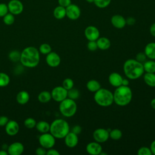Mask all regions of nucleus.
I'll return each mask as SVG.
<instances>
[{"instance_id":"38","label":"nucleus","mask_w":155,"mask_h":155,"mask_svg":"<svg viewBox=\"0 0 155 155\" xmlns=\"http://www.w3.org/2000/svg\"><path fill=\"white\" fill-rule=\"evenodd\" d=\"M138 155H151V151L149 147H142L137 150Z\"/></svg>"},{"instance_id":"8","label":"nucleus","mask_w":155,"mask_h":155,"mask_svg":"<svg viewBox=\"0 0 155 155\" xmlns=\"http://www.w3.org/2000/svg\"><path fill=\"white\" fill-rule=\"evenodd\" d=\"M51 94L54 101L60 102L67 97V90L62 86H57L51 90Z\"/></svg>"},{"instance_id":"35","label":"nucleus","mask_w":155,"mask_h":155,"mask_svg":"<svg viewBox=\"0 0 155 155\" xmlns=\"http://www.w3.org/2000/svg\"><path fill=\"white\" fill-rule=\"evenodd\" d=\"M111 0H94V3L96 7L100 8H104L108 6Z\"/></svg>"},{"instance_id":"33","label":"nucleus","mask_w":155,"mask_h":155,"mask_svg":"<svg viewBox=\"0 0 155 155\" xmlns=\"http://www.w3.org/2000/svg\"><path fill=\"white\" fill-rule=\"evenodd\" d=\"M21 52L18 50H13L8 54V58L12 62H18L20 61Z\"/></svg>"},{"instance_id":"51","label":"nucleus","mask_w":155,"mask_h":155,"mask_svg":"<svg viewBox=\"0 0 155 155\" xmlns=\"http://www.w3.org/2000/svg\"><path fill=\"white\" fill-rule=\"evenodd\" d=\"M150 105L151 107L155 110V98L153 99L150 102Z\"/></svg>"},{"instance_id":"25","label":"nucleus","mask_w":155,"mask_h":155,"mask_svg":"<svg viewBox=\"0 0 155 155\" xmlns=\"http://www.w3.org/2000/svg\"><path fill=\"white\" fill-rule=\"evenodd\" d=\"M53 16L57 19H62L66 16L65 7L58 5L53 10Z\"/></svg>"},{"instance_id":"43","label":"nucleus","mask_w":155,"mask_h":155,"mask_svg":"<svg viewBox=\"0 0 155 155\" xmlns=\"http://www.w3.org/2000/svg\"><path fill=\"white\" fill-rule=\"evenodd\" d=\"M59 5L62 6L64 7H67L70 4H71V0H58Z\"/></svg>"},{"instance_id":"2","label":"nucleus","mask_w":155,"mask_h":155,"mask_svg":"<svg viewBox=\"0 0 155 155\" xmlns=\"http://www.w3.org/2000/svg\"><path fill=\"white\" fill-rule=\"evenodd\" d=\"M123 70L126 77L131 80L139 79L145 72L143 64L133 59H127L124 62Z\"/></svg>"},{"instance_id":"16","label":"nucleus","mask_w":155,"mask_h":155,"mask_svg":"<svg viewBox=\"0 0 155 155\" xmlns=\"http://www.w3.org/2000/svg\"><path fill=\"white\" fill-rule=\"evenodd\" d=\"M5 130L8 135L15 136L19 131V125L16 120H9L5 126Z\"/></svg>"},{"instance_id":"19","label":"nucleus","mask_w":155,"mask_h":155,"mask_svg":"<svg viewBox=\"0 0 155 155\" xmlns=\"http://www.w3.org/2000/svg\"><path fill=\"white\" fill-rule=\"evenodd\" d=\"M123 80L122 76L117 72H113L108 76V82L111 85L114 87H118L122 85Z\"/></svg>"},{"instance_id":"6","label":"nucleus","mask_w":155,"mask_h":155,"mask_svg":"<svg viewBox=\"0 0 155 155\" xmlns=\"http://www.w3.org/2000/svg\"><path fill=\"white\" fill-rule=\"evenodd\" d=\"M59 110L60 113L66 117L73 116L77 111V104L74 100L67 97L59 102Z\"/></svg>"},{"instance_id":"26","label":"nucleus","mask_w":155,"mask_h":155,"mask_svg":"<svg viewBox=\"0 0 155 155\" xmlns=\"http://www.w3.org/2000/svg\"><path fill=\"white\" fill-rule=\"evenodd\" d=\"M145 83L151 87H155V73H145L143 74Z\"/></svg>"},{"instance_id":"15","label":"nucleus","mask_w":155,"mask_h":155,"mask_svg":"<svg viewBox=\"0 0 155 155\" xmlns=\"http://www.w3.org/2000/svg\"><path fill=\"white\" fill-rule=\"evenodd\" d=\"M86 151L91 155H99L102 151V147L100 143L96 141L91 142L87 145Z\"/></svg>"},{"instance_id":"29","label":"nucleus","mask_w":155,"mask_h":155,"mask_svg":"<svg viewBox=\"0 0 155 155\" xmlns=\"http://www.w3.org/2000/svg\"><path fill=\"white\" fill-rule=\"evenodd\" d=\"M110 137L114 140L120 139L122 136V132L120 130L117 128H114L109 131Z\"/></svg>"},{"instance_id":"11","label":"nucleus","mask_w":155,"mask_h":155,"mask_svg":"<svg viewBox=\"0 0 155 155\" xmlns=\"http://www.w3.org/2000/svg\"><path fill=\"white\" fill-rule=\"evenodd\" d=\"M65 10L66 16L71 20H76L81 16V9L76 4H70L65 7Z\"/></svg>"},{"instance_id":"40","label":"nucleus","mask_w":155,"mask_h":155,"mask_svg":"<svg viewBox=\"0 0 155 155\" xmlns=\"http://www.w3.org/2000/svg\"><path fill=\"white\" fill-rule=\"evenodd\" d=\"M147 56L144 52H139L136 55V60L140 63H143L147 61Z\"/></svg>"},{"instance_id":"14","label":"nucleus","mask_w":155,"mask_h":155,"mask_svg":"<svg viewBox=\"0 0 155 155\" xmlns=\"http://www.w3.org/2000/svg\"><path fill=\"white\" fill-rule=\"evenodd\" d=\"M24 150L23 144L19 142L11 143L7 148V152L10 155H21Z\"/></svg>"},{"instance_id":"30","label":"nucleus","mask_w":155,"mask_h":155,"mask_svg":"<svg viewBox=\"0 0 155 155\" xmlns=\"http://www.w3.org/2000/svg\"><path fill=\"white\" fill-rule=\"evenodd\" d=\"M10 78L5 73L0 72V87H5L10 83Z\"/></svg>"},{"instance_id":"28","label":"nucleus","mask_w":155,"mask_h":155,"mask_svg":"<svg viewBox=\"0 0 155 155\" xmlns=\"http://www.w3.org/2000/svg\"><path fill=\"white\" fill-rule=\"evenodd\" d=\"M38 101L41 103H47L52 99L51 93L48 91H42L38 94Z\"/></svg>"},{"instance_id":"46","label":"nucleus","mask_w":155,"mask_h":155,"mask_svg":"<svg viewBox=\"0 0 155 155\" xmlns=\"http://www.w3.org/2000/svg\"><path fill=\"white\" fill-rule=\"evenodd\" d=\"M81 130H82V128H81V126L77 125H74V126L73 127L71 131L78 135L79 133H81Z\"/></svg>"},{"instance_id":"24","label":"nucleus","mask_w":155,"mask_h":155,"mask_svg":"<svg viewBox=\"0 0 155 155\" xmlns=\"http://www.w3.org/2000/svg\"><path fill=\"white\" fill-rule=\"evenodd\" d=\"M86 87L88 91L93 93H95L101 88V85L99 82L94 79H91L88 81L87 82Z\"/></svg>"},{"instance_id":"42","label":"nucleus","mask_w":155,"mask_h":155,"mask_svg":"<svg viewBox=\"0 0 155 155\" xmlns=\"http://www.w3.org/2000/svg\"><path fill=\"white\" fill-rule=\"evenodd\" d=\"M35 153L37 155H46L47 150L45 148L42 147H40L36 148Z\"/></svg>"},{"instance_id":"50","label":"nucleus","mask_w":155,"mask_h":155,"mask_svg":"<svg viewBox=\"0 0 155 155\" xmlns=\"http://www.w3.org/2000/svg\"><path fill=\"white\" fill-rule=\"evenodd\" d=\"M122 85L124 86H128L129 85V81L128 79L123 78L122 82Z\"/></svg>"},{"instance_id":"47","label":"nucleus","mask_w":155,"mask_h":155,"mask_svg":"<svg viewBox=\"0 0 155 155\" xmlns=\"http://www.w3.org/2000/svg\"><path fill=\"white\" fill-rule=\"evenodd\" d=\"M136 22V20L133 17H129L126 19V24L130 25H134V23Z\"/></svg>"},{"instance_id":"52","label":"nucleus","mask_w":155,"mask_h":155,"mask_svg":"<svg viewBox=\"0 0 155 155\" xmlns=\"http://www.w3.org/2000/svg\"><path fill=\"white\" fill-rule=\"evenodd\" d=\"M8 153L7 151H5L4 150H0V155H8Z\"/></svg>"},{"instance_id":"5","label":"nucleus","mask_w":155,"mask_h":155,"mask_svg":"<svg viewBox=\"0 0 155 155\" xmlns=\"http://www.w3.org/2000/svg\"><path fill=\"white\" fill-rule=\"evenodd\" d=\"M94 100L101 107H109L114 102L113 93L108 89L101 88L94 93Z\"/></svg>"},{"instance_id":"17","label":"nucleus","mask_w":155,"mask_h":155,"mask_svg":"<svg viewBox=\"0 0 155 155\" xmlns=\"http://www.w3.org/2000/svg\"><path fill=\"white\" fill-rule=\"evenodd\" d=\"M79 139L78 134L72 131H69L64 137V142L67 147L68 148H74L78 143Z\"/></svg>"},{"instance_id":"36","label":"nucleus","mask_w":155,"mask_h":155,"mask_svg":"<svg viewBox=\"0 0 155 155\" xmlns=\"http://www.w3.org/2000/svg\"><path fill=\"white\" fill-rule=\"evenodd\" d=\"M24 124L26 128L31 129L36 127V121L35 120V119H33L32 117H28V118L25 119V120L24 121Z\"/></svg>"},{"instance_id":"41","label":"nucleus","mask_w":155,"mask_h":155,"mask_svg":"<svg viewBox=\"0 0 155 155\" xmlns=\"http://www.w3.org/2000/svg\"><path fill=\"white\" fill-rule=\"evenodd\" d=\"M87 48L88 50L91 51H96L98 48L96 41H88L87 44Z\"/></svg>"},{"instance_id":"32","label":"nucleus","mask_w":155,"mask_h":155,"mask_svg":"<svg viewBox=\"0 0 155 155\" xmlns=\"http://www.w3.org/2000/svg\"><path fill=\"white\" fill-rule=\"evenodd\" d=\"M3 18V22L7 25H12L15 22V16L14 15L12 14L11 13H7Z\"/></svg>"},{"instance_id":"1","label":"nucleus","mask_w":155,"mask_h":155,"mask_svg":"<svg viewBox=\"0 0 155 155\" xmlns=\"http://www.w3.org/2000/svg\"><path fill=\"white\" fill-rule=\"evenodd\" d=\"M39 61L40 54L39 50L35 47H27L21 52L19 61L25 67L34 68L39 64Z\"/></svg>"},{"instance_id":"37","label":"nucleus","mask_w":155,"mask_h":155,"mask_svg":"<svg viewBox=\"0 0 155 155\" xmlns=\"http://www.w3.org/2000/svg\"><path fill=\"white\" fill-rule=\"evenodd\" d=\"M62 87L67 90L72 88L74 87V82L71 78H65L62 82Z\"/></svg>"},{"instance_id":"53","label":"nucleus","mask_w":155,"mask_h":155,"mask_svg":"<svg viewBox=\"0 0 155 155\" xmlns=\"http://www.w3.org/2000/svg\"><path fill=\"white\" fill-rule=\"evenodd\" d=\"M86 1H87L88 2H89V3H92V2H94V0H85Z\"/></svg>"},{"instance_id":"22","label":"nucleus","mask_w":155,"mask_h":155,"mask_svg":"<svg viewBox=\"0 0 155 155\" xmlns=\"http://www.w3.org/2000/svg\"><path fill=\"white\" fill-rule=\"evenodd\" d=\"M30 99V95L26 91L22 90L19 91L16 95V101L21 105L27 104Z\"/></svg>"},{"instance_id":"3","label":"nucleus","mask_w":155,"mask_h":155,"mask_svg":"<svg viewBox=\"0 0 155 155\" xmlns=\"http://www.w3.org/2000/svg\"><path fill=\"white\" fill-rule=\"evenodd\" d=\"M133 97V92L128 86L120 85L116 87L113 93L114 102L118 106L124 107L130 103Z\"/></svg>"},{"instance_id":"9","label":"nucleus","mask_w":155,"mask_h":155,"mask_svg":"<svg viewBox=\"0 0 155 155\" xmlns=\"http://www.w3.org/2000/svg\"><path fill=\"white\" fill-rule=\"evenodd\" d=\"M93 137L95 141L99 143H104L109 139V131L103 128L96 129L93 133Z\"/></svg>"},{"instance_id":"4","label":"nucleus","mask_w":155,"mask_h":155,"mask_svg":"<svg viewBox=\"0 0 155 155\" xmlns=\"http://www.w3.org/2000/svg\"><path fill=\"white\" fill-rule=\"evenodd\" d=\"M70 131L68 123L62 119H56L50 124V133L56 139H63Z\"/></svg>"},{"instance_id":"27","label":"nucleus","mask_w":155,"mask_h":155,"mask_svg":"<svg viewBox=\"0 0 155 155\" xmlns=\"http://www.w3.org/2000/svg\"><path fill=\"white\" fill-rule=\"evenodd\" d=\"M144 71L146 73H155V61L149 59L143 63Z\"/></svg>"},{"instance_id":"39","label":"nucleus","mask_w":155,"mask_h":155,"mask_svg":"<svg viewBox=\"0 0 155 155\" xmlns=\"http://www.w3.org/2000/svg\"><path fill=\"white\" fill-rule=\"evenodd\" d=\"M8 12L7 4L5 3H0V17H4Z\"/></svg>"},{"instance_id":"31","label":"nucleus","mask_w":155,"mask_h":155,"mask_svg":"<svg viewBox=\"0 0 155 155\" xmlns=\"http://www.w3.org/2000/svg\"><path fill=\"white\" fill-rule=\"evenodd\" d=\"M80 95L79 91L73 87L72 88L67 90V97L73 100H76L79 98Z\"/></svg>"},{"instance_id":"45","label":"nucleus","mask_w":155,"mask_h":155,"mask_svg":"<svg viewBox=\"0 0 155 155\" xmlns=\"http://www.w3.org/2000/svg\"><path fill=\"white\" fill-rule=\"evenodd\" d=\"M59 154H60L59 152L56 149H53V148L48 149L46 153V155H59Z\"/></svg>"},{"instance_id":"7","label":"nucleus","mask_w":155,"mask_h":155,"mask_svg":"<svg viewBox=\"0 0 155 155\" xmlns=\"http://www.w3.org/2000/svg\"><path fill=\"white\" fill-rule=\"evenodd\" d=\"M55 137L50 133H42L39 137V143L46 150L53 148L56 143Z\"/></svg>"},{"instance_id":"10","label":"nucleus","mask_w":155,"mask_h":155,"mask_svg":"<svg viewBox=\"0 0 155 155\" xmlns=\"http://www.w3.org/2000/svg\"><path fill=\"white\" fill-rule=\"evenodd\" d=\"M8 12L14 15L21 14L24 10V5L19 0H10L8 4Z\"/></svg>"},{"instance_id":"49","label":"nucleus","mask_w":155,"mask_h":155,"mask_svg":"<svg viewBox=\"0 0 155 155\" xmlns=\"http://www.w3.org/2000/svg\"><path fill=\"white\" fill-rule=\"evenodd\" d=\"M150 148V150H151V151L152 154L155 155V140H153V141L151 143Z\"/></svg>"},{"instance_id":"21","label":"nucleus","mask_w":155,"mask_h":155,"mask_svg":"<svg viewBox=\"0 0 155 155\" xmlns=\"http://www.w3.org/2000/svg\"><path fill=\"white\" fill-rule=\"evenodd\" d=\"M98 48L101 50H108L111 46V42L108 38L106 37H99L96 40Z\"/></svg>"},{"instance_id":"20","label":"nucleus","mask_w":155,"mask_h":155,"mask_svg":"<svg viewBox=\"0 0 155 155\" xmlns=\"http://www.w3.org/2000/svg\"><path fill=\"white\" fill-rule=\"evenodd\" d=\"M145 54L149 59L155 60V42H151L148 43L144 48Z\"/></svg>"},{"instance_id":"13","label":"nucleus","mask_w":155,"mask_h":155,"mask_svg":"<svg viewBox=\"0 0 155 155\" xmlns=\"http://www.w3.org/2000/svg\"><path fill=\"white\" fill-rule=\"evenodd\" d=\"M45 61L47 64L51 67H56L61 64V57L59 55L54 51H51L47 54Z\"/></svg>"},{"instance_id":"18","label":"nucleus","mask_w":155,"mask_h":155,"mask_svg":"<svg viewBox=\"0 0 155 155\" xmlns=\"http://www.w3.org/2000/svg\"><path fill=\"white\" fill-rule=\"evenodd\" d=\"M111 23L113 27L118 29L123 28L127 24L126 19L120 15H113L111 18Z\"/></svg>"},{"instance_id":"12","label":"nucleus","mask_w":155,"mask_h":155,"mask_svg":"<svg viewBox=\"0 0 155 155\" xmlns=\"http://www.w3.org/2000/svg\"><path fill=\"white\" fill-rule=\"evenodd\" d=\"M84 35L88 41H96L100 37V32L97 27L89 25L85 29Z\"/></svg>"},{"instance_id":"44","label":"nucleus","mask_w":155,"mask_h":155,"mask_svg":"<svg viewBox=\"0 0 155 155\" xmlns=\"http://www.w3.org/2000/svg\"><path fill=\"white\" fill-rule=\"evenodd\" d=\"M9 119L7 116H0V127H5L8 122Z\"/></svg>"},{"instance_id":"48","label":"nucleus","mask_w":155,"mask_h":155,"mask_svg":"<svg viewBox=\"0 0 155 155\" xmlns=\"http://www.w3.org/2000/svg\"><path fill=\"white\" fill-rule=\"evenodd\" d=\"M150 34L155 37V22L152 24L150 26Z\"/></svg>"},{"instance_id":"23","label":"nucleus","mask_w":155,"mask_h":155,"mask_svg":"<svg viewBox=\"0 0 155 155\" xmlns=\"http://www.w3.org/2000/svg\"><path fill=\"white\" fill-rule=\"evenodd\" d=\"M35 127L39 132L41 133H45L50 131V124L46 121L41 120L38 122H36Z\"/></svg>"},{"instance_id":"34","label":"nucleus","mask_w":155,"mask_h":155,"mask_svg":"<svg viewBox=\"0 0 155 155\" xmlns=\"http://www.w3.org/2000/svg\"><path fill=\"white\" fill-rule=\"evenodd\" d=\"M39 51L40 53L42 54H47L51 51V46L47 43L42 44L39 48Z\"/></svg>"}]
</instances>
